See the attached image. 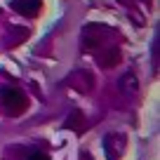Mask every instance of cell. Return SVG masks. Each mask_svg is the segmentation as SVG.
<instances>
[{"mask_svg": "<svg viewBox=\"0 0 160 160\" xmlns=\"http://www.w3.org/2000/svg\"><path fill=\"white\" fill-rule=\"evenodd\" d=\"M40 7H42V2H40V0H12V10H17L19 14H24V17L38 14Z\"/></svg>", "mask_w": 160, "mask_h": 160, "instance_id": "cell-2", "label": "cell"}, {"mask_svg": "<svg viewBox=\"0 0 160 160\" xmlns=\"http://www.w3.org/2000/svg\"><path fill=\"white\" fill-rule=\"evenodd\" d=\"M0 104L5 106V111L10 115H19L21 111L26 108L28 99H26V94L21 90H17V87H2V90H0Z\"/></svg>", "mask_w": 160, "mask_h": 160, "instance_id": "cell-1", "label": "cell"}, {"mask_svg": "<svg viewBox=\"0 0 160 160\" xmlns=\"http://www.w3.org/2000/svg\"><path fill=\"white\" fill-rule=\"evenodd\" d=\"M104 146H106V151H108V158L115 160L118 153L122 151V146H125V137H122V134H108L104 139Z\"/></svg>", "mask_w": 160, "mask_h": 160, "instance_id": "cell-3", "label": "cell"}, {"mask_svg": "<svg viewBox=\"0 0 160 160\" xmlns=\"http://www.w3.org/2000/svg\"><path fill=\"white\" fill-rule=\"evenodd\" d=\"M26 160H50L45 153H40V151H33V153H28V158Z\"/></svg>", "mask_w": 160, "mask_h": 160, "instance_id": "cell-4", "label": "cell"}]
</instances>
